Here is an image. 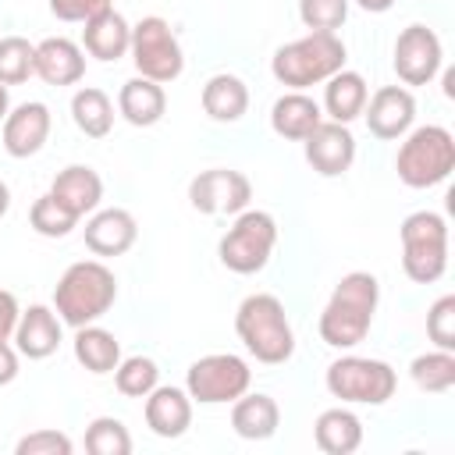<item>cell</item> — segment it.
I'll return each mask as SVG.
<instances>
[{
    "label": "cell",
    "instance_id": "cell-1",
    "mask_svg": "<svg viewBox=\"0 0 455 455\" xmlns=\"http://www.w3.org/2000/svg\"><path fill=\"white\" fill-rule=\"evenodd\" d=\"M377 302H380V281L370 274V270H352L345 274L323 313H320V338L323 345L331 348H355L370 327H373V313H377Z\"/></svg>",
    "mask_w": 455,
    "mask_h": 455
},
{
    "label": "cell",
    "instance_id": "cell-2",
    "mask_svg": "<svg viewBox=\"0 0 455 455\" xmlns=\"http://www.w3.org/2000/svg\"><path fill=\"white\" fill-rule=\"evenodd\" d=\"M235 334L245 345V352L267 366H281L295 352V331L288 323L284 302L270 291H256V295H245L238 302Z\"/></svg>",
    "mask_w": 455,
    "mask_h": 455
},
{
    "label": "cell",
    "instance_id": "cell-3",
    "mask_svg": "<svg viewBox=\"0 0 455 455\" xmlns=\"http://www.w3.org/2000/svg\"><path fill=\"white\" fill-rule=\"evenodd\" d=\"M114 302H117V277L103 259L71 263L53 288V309L68 327L96 323L100 316L110 313Z\"/></svg>",
    "mask_w": 455,
    "mask_h": 455
},
{
    "label": "cell",
    "instance_id": "cell-4",
    "mask_svg": "<svg viewBox=\"0 0 455 455\" xmlns=\"http://www.w3.org/2000/svg\"><path fill=\"white\" fill-rule=\"evenodd\" d=\"M345 68V43L338 39V32H306L302 39H291L284 46H277L270 71L281 85L288 89H309L327 82L334 71Z\"/></svg>",
    "mask_w": 455,
    "mask_h": 455
},
{
    "label": "cell",
    "instance_id": "cell-5",
    "mask_svg": "<svg viewBox=\"0 0 455 455\" xmlns=\"http://www.w3.org/2000/svg\"><path fill=\"white\" fill-rule=\"evenodd\" d=\"M395 171L402 185L409 188H434L455 171V139L441 124H419L405 132V142L398 146Z\"/></svg>",
    "mask_w": 455,
    "mask_h": 455
},
{
    "label": "cell",
    "instance_id": "cell-6",
    "mask_svg": "<svg viewBox=\"0 0 455 455\" xmlns=\"http://www.w3.org/2000/svg\"><path fill=\"white\" fill-rule=\"evenodd\" d=\"M402 270L416 284H434L448 270V220L434 210H416L402 220Z\"/></svg>",
    "mask_w": 455,
    "mask_h": 455
},
{
    "label": "cell",
    "instance_id": "cell-7",
    "mask_svg": "<svg viewBox=\"0 0 455 455\" xmlns=\"http://www.w3.org/2000/svg\"><path fill=\"white\" fill-rule=\"evenodd\" d=\"M323 384L334 398L348 402V405H384L387 398H395L398 387V373L391 363L384 359H370V355H341L327 366Z\"/></svg>",
    "mask_w": 455,
    "mask_h": 455
},
{
    "label": "cell",
    "instance_id": "cell-8",
    "mask_svg": "<svg viewBox=\"0 0 455 455\" xmlns=\"http://www.w3.org/2000/svg\"><path fill=\"white\" fill-rule=\"evenodd\" d=\"M277 245V220L267 210H242L235 213V224L217 245L220 263L231 274H259L270 263V252Z\"/></svg>",
    "mask_w": 455,
    "mask_h": 455
},
{
    "label": "cell",
    "instance_id": "cell-9",
    "mask_svg": "<svg viewBox=\"0 0 455 455\" xmlns=\"http://www.w3.org/2000/svg\"><path fill=\"white\" fill-rule=\"evenodd\" d=\"M252 384V370L235 352H210L199 355L185 373V391L199 405H224L245 395Z\"/></svg>",
    "mask_w": 455,
    "mask_h": 455
},
{
    "label": "cell",
    "instance_id": "cell-10",
    "mask_svg": "<svg viewBox=\"0 0 455 455\" xmlns=\"http://www.w3.org/2000/svg\"><path fill=\"white\" fill-rule=\"evenodd\" d=\"M132 64L142 78H153V82H174L181 71H185V53H181V43L174 36V28L160 18V14H149L142 18L139 25H132Z\"/></svg>",
    "mask_w": 455,
    "mask_h": 455
},
{
    "label": "cell",
    "instance_id": "cell-11",
    "mask_svg": "<svg viewBox=\"0 0 455 455\" xmlns=\"http://www.w3.org/2000/svg\"><path fill=\"white\" fill-rule=\"evenodd\" d=\"M249 199H252V181L231 167H210L188 181V203H192V210H199L206 217H213V213L235 217L249 206Z\"/></svg>",
    "mask_w": 455,
    "mask_h": 455
},
{
    "label": "cell",
    "instance_id": "cell-12",
    "mask_svg": "<svg viewBox=\"0 0 455 455\" xmlns=\"http://www.w3.org/2000/svg\"><path fill=\"white\" fill-rule=\"evenodd\" d=\"M441 60H444V50H441V39L434 28L427 25H405L395 39V75L405 82V85H427L434 82V75L441 71Z\"/></svg>",
    "mask_w": 455,
    "mask_h": 455
},
{
    "label": "cell",
    "instance_id": "cell-13",
    "mask_svg": "<svg viewBox=\"0 0 455 455\" xmlns=\"http://www.w3.org/2000/svg\"><path fill=\"white\" fill-rule=\"evenodd\" d=\"M302 146H306V164L320 178H341L355 160V139L348 124H338V121H320L302 139Z\"/></svg>",
    "mask_w": 455,
    "mask_h": 455
},
{
    "label": "cell",
    "instance_id": "cell-14",
    "mask_svg": "<svg viewBox=\"0 0 455 455\" xmlns=\"http://www.w3.org/2000/svg\"><path fill=\"white\" fill-rule=\"evenodd\" d=\"M363 117H366V128H370L373 139L391 142V139H402L412 128V121H416V100H412V92L405 85H380L366 100Z\"/></svg>",
    "mask_w": 455,
    "mask_h": 455
},
{
    "label": "cell",
    "instance_id": "cell-15",
    "mask_svg": "<svg viewBox=\"0 0 455 455\" xmlns=\"http://www.w3.org/2000/svg\"><path fill=\"white\" fill-rule=\"evenodd\" d=\"M50 128H53V117H50L46 103H39V100L18 103L4 117V149H7V156H14V160L36 156L46 146Z\"/></svg>",
    "mask_w": 455,
    "mask_h": 455
},
{
    "label": "cell",
    "instance_id": "cell-16",
    "mask_svg": "<svg viewBox=\"0 0 455 455\" xmlns=\"http://www.w3.org/2000/svg\"><path fill=\"white\" fill-rule=\"evenodd\" d=\"M139 238V224L128 210L121 206H107V210H92V217L85 220V249L92 256H124Z\"/></svg>",
    "mask_w": 455,
    "mask_h": 455
},
{
    "label": "cell",
    "instance_id": "cell-17",
    "mask_svg": "<svg viewBox=\"0 0 455 455\" xmlns=\"http://www.w3.org/2000/svg\"><path fill=\"white\" fill-rule=\"evenodd\" d=\"M11 338H14L18 355H25V359H46V355H53L60 348V316H57V309L39 306V302L28 306V309H21Z\"/></svg>",
    "mask_w": 455,
    "mask_h": 455
},
{
    "label": "cell",
    "instance_id": "cell-18",
    "mask_svg": "<svg viewBox=\"0 0 455 455\" xmlns=\"http://www.w3.org/2000/svg\"><path fill=\"white\" fill-rule=\"evenodd\" d=\"M146 427L156 437H181L192 427V398L185 387L174 384H156L146 395Z\"/></svg>",
    "mask_w": 455,
    "mask_h": 455
},
{
    "label": "cell",
    "instance_id": "cell-19",
    "mask_svg": "<svg viewBox=\"0 0 455 455\" xmlns=\"http://www.w3.org/2000/svg\"><path fill=\"white\" fill-rule=\"evenodd\" d=\"M50 196L71 213V217H85L100 206L103 199V178L89 167V164H71L64 171H57V178L50 181Z\"/></svg>",
    "mask_w": 455,
    "mask_h": 455
},
{
    "label": "cell",
    "instance_id": "cell-20",
    "mask_svg": "<svg viewBox=\"0 0 455 455\" xmlns=\"http://www.w3.org/2000/svg\"><path fill=\"white\" fill-rule=\"evenodd\" d=\"M36 75L46 85H75L85 75V50L64 36L36 43Z\"/></svg>",
    "mask_w": 455,
    "mask_h": 455
},
{
    "label": "cell",
    "instance_id": "cell-21",
    "mask_svg": "<svg viewBox=\"0 0 455 455\" xmlns=\"http://www.w3.org/2000/svg\"><path fill=\"white\" fill-rule=\"evenodd\" d=\"M128 46H132V25H128V18H124L121 11H114V7H107V11L96 14V18H89L85 28H82V50H85L89 57L103 60V64L121 60V57L128 53Z\"/></svg>",
    "mask_w": 455,
    "mask_h": 455
},
{
    "label": "cell",
    "instance_id": "cell-22",
    "mask_svg": "<svg viewBox=\"0 0 455 455\" xmlns=\"http://www.w3.org/2000/svg\"><path fill=\"white\" fill-rule=\"evenodd\" d=\"M320 121H323L320 103L313 96H306L302 89H291V92L277 96L274 107H270V128L288 142H302Z\"/></svg>",
    "mask_w": 455,
    "mask_h": 455
},
{
    "label": "cell",
    "instance_id": "cell-23",
    "mask_svg": "<svg viewBox=\"0 0 455 455\" xmlns=\"http://www.w3.org/2000/svg\"><path fill=\"white\" fill-rule=\"evenodd\" d=\"M366 100H370L366 78H363L359 71L341 68V71H334V75L323 82V107H320V110H327V117L338 121V124H352L355 117H363Z\"/></svg>",
    "mask_w": 455,
    "mask_h": 455
},
{
    "label": "cell",
    "instance_id": "cell-24",
    "mask_svg": "<svg viewBox=\"0 0 455 455\" xmlns=\"http://www.w3.org/2000/svg\"><path fill=\"white\" fill-rule=\"evenodd\" d=\"M277 427H281V409H277V402L270 395H263V391L249 395L245 391V395H238L231 402V430L238 437H245V441H267V437L277 434Z\"/></svg>",
    "mask_w": 455,
    "mask_h": 455
},
{
    "label": "cell",
    "instance_id": "cell-25",
    "mask_svg": "<svg viewBox=\"0 0 455 455\" xmlns=\"http://www.w3.org/2000/svg\"><path fill=\"white\" fill-rule=\"evenodd\" d=\"M117 110H121V117H124L128 124L149 128V124H156V121L164 117V110H167V92H164L160 82L135 75V78H128V82L121 85V92H117Z\"/></svg>",
    "mask_w": 455,
    "mask_h": 455
},
{
    "label": "cell",
    "instance_id": "cell-26",
    "mask_svg": "<svg viewBox=\"0 0 455 455\" xmlns=\"http://www.w3.org/2000/svg\"><path fill=\"white\" fill-rule=\"evenodd\" d=\"M313 441L327 455H352L363 444V419L352 409H323L313 423Z\"/></svg>",
    "mask_w": 455,
    "mask_h": 455
},
{
    "label": "cell",
    "instance_id": "cell-27",
    "mask_svg": "<svg viewBox=\"0 0 455 455\" xmlns=\"http://www.w3.org/2000/svg\"><path fill=\"white\" fill-rule=\"evenodd\" d=\"M203 110L210 121H220V124H235L242 121V114L249 110V89L238 75H210L206 85H203Z\"/></svg>",
    "mask_w": 455,
    "mask_h": 455
},
{
    "label": "cell",
    "instance_id": "cell-28",
    "mask_svg": "<svg viewBox=\"0 0 455 455\" xmlns=\"http://www.w3.org/2000/svg\"><path fill=\"white\" fill-rule=\"evenodd\" d=\"M75 359L96 377L114 373V366L121 363V341L100 323L75 327Z\"/></svg>",
    "mask_w": 455,
    "mask_h": 455
},
{
    "label": "cell",
    "instance_id": "cell-29",
    "mask_svg": "<svg viewBox=\"0 0 455 455\" xmlns=\"http://www.w3.org/2000/svg\"><path fill=\"white\" fill-rule=\"evenodd\" d=\"M71 121L82 135L89 139H107L110 128H114V103L103 89L96 85H85L71 96Z\"/></svg>",
    "mask_w": 455,
    "mask_h": 455
},
{
    "label": "cell",
    "instance_id": "cell-30",
    "mask_svg": "<svg viewBox=\"0 0 455 455\" xmlns=\"http://www.w3.org/2000/svg\"><path fill=\"white\" fill-rule=\"evenodd\" d=\"M409 377L419 391L427 395H444L455 387V352L448 348H434V352H423L409 363Z\"/></svg>",
    "mask_w": 455,
    "mask_h": 455
},
{
    "label": "cell",
    "instance_id": "cell-31",
    "mask_svg": "<svg viewBox=\"0 0 455 455\" xmlns=\"http://www.w3.org/2000/svg\"><path fill=\"white\" fill-rule=\"evenodd\" d=\"M114 384L124 398H146L160 384V366L149 355H128L114 366Z\"/></svg>",
    "mask_w": 455,
    "mask_h": 455
},
{
    "label": "cell",
    "instance_id": "cell-32",
    "mask_svg": "<svg viewBox=\"0 0 455 455\" xmlns=\"http://www.w3.org/2000/svg\"><path fill=\"white\" fill-rule=\"evenodd\" d=\"M85 451L89 455H128L132 434L117 416H96L85 427Z\"/></svg>",
    "mask_w": 455,
    "mask_h": 455
},
{
    "label": "cell",
    "instance_id": "cell-33",
    "mask_svg": "<svg viewBox=\"0 0 455 455\" xmlns=\"http://www.w3.org/2000/svg\"><path fill=\"white\" fill-rule=\"evenodd\" d=\"M32 75H36V46L21 36H4L0 39V82L21 85Z\"/></svg>",
    "mask_w": 455,
    "mask_h": 455
},
{
    "label": "cell",
    "instance_id": "cell-34",
    "mask_svg": "<svg viewBox=\"0 0 455 455\" xmlns=\"http://www.w3.org/2000/svg\"><path fill=\"white\" fill-rule=\"evenodd\" d=\"M28 224H32V231L43 235V238H64V235H71V231L78 228V217H71V213L46 192V196H39V199L32 203Z\"/></svg>",
    "mask_w": 455,
    "mask_h": 455
},
{
    "label": "cell",
    "instance_id": "cell-35",
    "mask_svg": "<svg viewBox=\"0 0 455 455\" xmlns=\"http://www.w3.org/2000/svg\"><path fill=\"white\" fill-rule=\"evenodd\" d=\"M299 18L309 32H338L348 18V0H299Z\"/></svg>",
    "mask_w": 455,
    "mask_h": 455
},
{
    "label": "cell",
    "instance_id": "cell-36",
    "mask_svg": "<svg viewBox=\"0 0 455 455\" xmlns=\"http://www.w3.org/2000/svg\"><path fill=\"white\" fill-rule=\"evenodd\" d=\"M427 338L434 341V348L455 352V295H441L427 309Z\"/></svg>",
    "mask_w": 455,
    "mask_h": 455
},
{
    "label": "cell",
    "instance_id": "cell-37",
    "mask_svg": "<svg viewBox=\"0 0 455 455\" xmlns=\"http://www.w3.org/2000/svg\"><path fill=\"white\" fill-rule=\"evenodd\" d=\"M18 455H71L75 444L64 430H32L14 444Z\"/></svg>",
    "mask_w": 455,
    "mask_h": 455
},
{
    "label": "cell",
    "instance_id": "cell-38",
    "mask_svg": "<svg viewBox=\"0 0 455 455\" xmlns=\"http://www.w3.org/2000/svg\"><path fill=\"white\" fill-rule=\"evenodd\" d=\"M107 7H114V0H50V11L57 21H71V25H85L89 18L103 14Z\"/></svg>",
    "mask_w": 455,
    "mask_h": 455
},
{
    "label": "cell",
    "instance_id": "cell-39",
    "mask_svg": "<svg viewBox=\"0 0 455 455\" xmlns=\"http://www.w3.org/2000/svg\"><path fill=\"white\" fill-rule=\"evenodd\" d=\"M18 316H21L18 299H14L11 291H4V288H0V338H11V334H14Z\"/></svg>",
    "mask_w": 455,
    "mask_h": 455
},
{
    "label": "cell",
    "instance_id": "cell-40",
    "mask_svg": "<svg viewBox=\"0 0 455 455\" xmlns=\"http://www.w3.org/2000/svg\"><path fill=\"white\" fill-rule=\"evenodd\" d=\"M14 377H18V348L7 338H0V387L11 384Z\"/></svg>",
    "mask_w": 455,
    "mask_h": 455
},
{
    "label": "cell",
    "instance_id": "cell-41",
    "mask_svg": "<svg viewBox=\"0 0 455 455\" xmlns=\"http://www.w3.org/2000/svg\"><path fill=\"white\" fill-rule=\"evenodd\" d=\"M363 11H370V14H384V11H391L395 7V0H355Z\"/></svg>",
    "mask_w": 455,
    "mask_h": 455
},
{
    "label": "cell",
    "instance_id": "cell-42",
    "mask_svg": "<svg viewBox=\"0 0 455 455\" xmlns=\"http://www.w3.org/2000/svg\"><path fill=\"white\" fill-rule=\"evenodd\" d=\"M7 110H11V92H7V85L0 82V121L7 117Z\"/></svg>",
    "mask_w": 455,
    "mask_h": 455
},
{
    "label": "cell",
    "instance_id": "cell-43",
    "mask_svg": "<svg viewBox=\"0 0 455 455\" xmlns=\"http://www.w3.org/2000/svg\"><path fill=\"white\" fill-rule=\"evenodd\" d=\"M7 210H11V188H7L4 181H0V217H4Z\"/></svg>",
    "mask_w": 455,
    "mask_h": 455
},
{
    "label": "cell",
    "instance_id": "cell-44",
    "mask_svg": "<svg viewBox=\"0 0 455 455\" xmlns=\"http://www.w3.org/2000/svg\"><path fill=\"white\" fill-rule=\"evenodd\" d=\"M444 92H448V96H455V75H451V71L444 75Z\"/></svg>",
    "mask_w": 455,
    "mask_h": 455
}]
</instances>
